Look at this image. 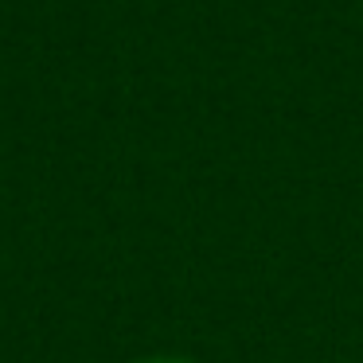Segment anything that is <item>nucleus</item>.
<instances>
[{
  "label": "nucleus",
  "mask_w": 363,
  "mask_h": 363,
  "mask_svg": "<svg viewBox=\"0 0 363 363\" xmlns=\"http://www.w3.org/2000/svg\"><path fill=\"white\" fill-rule=\"evenodd\" d=\"M137 363H191V359H180V355H145Z\"/></svg>",
  "instance_id": "f257e3e1"
}]
</instances>
